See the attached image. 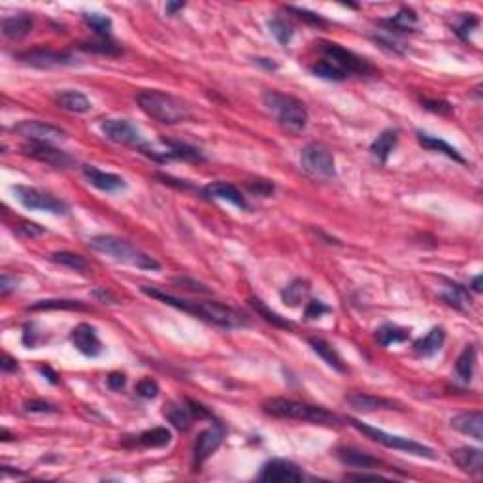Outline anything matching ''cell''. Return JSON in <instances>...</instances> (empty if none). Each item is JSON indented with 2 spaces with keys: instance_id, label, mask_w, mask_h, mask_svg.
Here are the masks:
<instances>
[{
  "instance_id": "6da1fadb",
  "label": "cell",
  "mask_w": 483,
  "mask_h": 483,
  "mask_svg": "<svg viewBox=\"0 0 483 483\" xmlns=\"http://www.w3.org/2000/svg\"><path fill=\"white\" fill-rule=\"evenodd\" d=\"M142 293H146L147 297H151V299L161 300L169 306H174L177 310H182V312L195 315L202 321L217 325L221 329H238V327H246L247 325V319H244V315H240L236 310L225 306V304H219V302H191V300L179 299V297L159 291L155 287H147V285L142 287Z\"/></svg>"
},
{
  "instance_id": "7a4b0ae2",
  "label": "cell",
  "mask_w": 483,
  "mask_h": 483,
  "mask_svg": "<svg viewBox=\"0 0 483 483\" xmlns=\"http://www.w3.org/2000/svg\"><path fill=\"white\" fill-rule=\"evenodd\" d=\"M262 412L280 419H293V421H304L321 427H340L344 419L332 414L321 406H314L308 402L293 399H269L262 402Z\"/></svg>"
},
{
  "instance_id": "3957f363",
  "label": "cell",
  "mask_w": 483,
  "mask_h": 483,
  "mask_svg": "<svg viewBox=\"0 0 483 483\" xmlns=\"http://www.w3.org/2000/svg\"><path fill=\"white\" fill-rule=\"evenodd\" d=\"M140 110L151 117L155 121L164 125H177L187 121L191 117L189 108L170 92L157 91V89H147V91L138 92L136 97Z\"/></svg>"
},
{
  "instance_id": "277c9868",
  "label": "cell",
  "mask_w": 483,
  "mask_h": 483,
  "mask_svg": "<svg viewBox=\"0 0 483 483\" xmlns=\"http://www.w3.org/2000/svg\"><path fill=\"white\" fill-rule=\"evenodd\" d=\"M89 246L104 253L108 257H112L114 261L123 262V264H131L134 269L140 270H159L161 264L159 261H155L151 255L144 253L142 249L136 246H132L131 242H127L123 238L110 236V234H100V236H92L89 240Z\"/></svg>"
},
{
  "instance_id": "5b68a950",
  "label": "cell",
  "mask_w": 483,
  "mask_h": 483,
  "mask_svg": "<svg viewBox=\"0 0 483 483\" xmlns=\"http://www.w3.org/2000/svg\"><path fill=\"white\" fill-rule=\"evenodd\" d=\"M262 104L267 106L270 114H274L276 121L285 131L302 132L306 129L308 110L302 100L280 91H264Z\"/></svg>"
},
{
  "instance_id": "8992f818",
  "label": "cell",
  "mask_w": 483,
  "mask_h": 483,
  "mask_svg": "<svg viewBox=\"0 0 483 483\" xmlns=\"http://www.w3.org/2000/svg\"><path fill=\"white\" fill-rule=\"evenodd\" d=\"M349 425H353L355 429L360 430L362 434H367L370 440H374L377 444L385 445L389 449H399V451H404L408 455H415V457H425V459H436V453L432 447L425 444H419L415 440H410V438L404 436H397V434H389L382 429H376V427H370L367 423L359 421V419H353V417H347Z\"/></svg>"
},
{
  "instance_id": "52a82bcc",
  "label": "cell",
  "mask_w": 483,
  "mask_h": 483,
  "mask_svg": "<svg viewBox=\"0 0 483 483\" xmlns=\"http://www.w3.org/2000/svg\"><path fill=\"white\" fill-rule=\"evenodd\" d=\"M12 193L16 195L19 204H23L27 210H32V212H46V214L51 215L69 214V204L66 202H62L61 199H57V197L42 191V189H36V187L16 185V187H12Z\"/></svg>"
},
{
  "instance_id": "ba28073f",
  "label": "cell",
  "mask_w": 483,
  "mask_h": 483,
  "mask_svg": "<svg viewBox=\"0 0 483 483\" xmlns=\"http://www.w3.org/2000/svg\"><path fill=\"white\" fill-rule=\"evenodd\" d=\"M319 49L325 55V61H330L332 64H336L345 76H369V74L374 72V69L370 66V62L367 59L355 55L349 49H345V47L338 46L334 42H321Z\"/></svg>"
},
{
  "instance_id": "9c48e42d",
  "label": "cell",
  "mask_w": 483,
  "mask_h": 483,
  "mask_svg": "<svg viewBox=\"0 0 483 483\" xmlns=\"http://www.w3.org/2000/svg\"><path fill=\"white\" fill-rule=\"evenodd\" d=\"M300 164L308 174H312L314 177L330 179V177L336 176V162H334L330 149L323 146V144H317V142L308 144L300 151Z\"/></svg>"
},
{
  "instance_id": "30bf717a",
  "label": "cell",
  "mask_w": 483,
  "mask_h": 483,
  "mask_svg": "<svg viewBox=\"0 0 483 483\" xmlns=\"http://www.w3.org/2000/svg\"><path fill=\"white\" fill-rule=\"evenodd\" d=\"M164 415L177 430H189L193 421L197 419H214L212 412L204 408L200 402L195 400H184V402H172L164 410Z\"/></svg>"
},
{
  "instance_id": "8fae6325",
  "label": "cell",
  "mask_w": 483,
  "mask_h": 483,
  "mask_svg": "<svg viewBox=\"0 0 483 483\" xmlns=\"http://www.w3.org/2000/svg\"><path fill=\"white\" fill-rule=\"evenodd\" d=\"M16 59L23 64L34 66V69H59V66H72L76 64L74 55L66 51H55L49 47H34L16 55Z\"/></svg>"
},
{
  "instance_id": "7c38bea8",
  "label": "cell",
  "mask_w": 483,
  "mask_h": 483,
  "mask_svg": "<svg viewBox=\"0 0 483 483\" xmlns=\"http://www.w3.org/2000/svg\"><path fill=\"white\" fill-rule=\"evenodd\" d=\"M100 131L114 144L131 146L136 147V149H140V147L146 144L138 129L131 121H127V119H104L100 123Z\"/></svg>"
},
{
  "instance_id": "4fadbf2b",
  "label": "cell",
  "mask_w": 483,
  "mask_h": 483,
  "mask_svg": "<svg viewBox=\"0 0 483 483\" xmlns=\"http://www.w3.org/2000/svg\"><path fill=\"white\" fill-rule=\"evenodd\" d=\"M14 132L21 134L31 142H40V144H53V142L66 140V132L62 131L61 127H55V125L38 121V119H29V121L14 125Z\"/></svg>"
},
{
  "instance_id": "5bb4252c",
  "label": "cell",
  "mask_w": 483,
  "mask_h": 483,
  "mask_svg": "<svg viewBox=\"0 0 483 483\" xmlns=\"http://www.w3.org/2000/svg\"><path fill=\"white\" fill-rule=\"evenodd\" d=\"M223 440H225V427L219 421H215L212 427L202 430L195 440V445H193V465L195 467L204 465V460L212 453L217 451V447L223 444Z\"/></svg>"
},
{
  "instance_id": "9a60e30c",
  "label": "cell",
  "mask_w": 483,
  "mask_h": 483,
  "mask_svg": "<svg viewBox=\"0 0 483 483\" xmlns=\"http://www.w3.org/2000/svg\"><path fill=\"white\" fill-rule=\"evenodd\" d=\"M21 151L27 157H31L34 161L44 162L55 169H70L74 164V157H70L66 151L57 149L51 144H40V142H31V144H25L21 147Z\"/></svg>"
},
{
  "instance_id": "2e32d148",
  "label": "cell",
  "mask_w": 483,
  "mask_h": 483,
  "mask_svg": "<svg viewBox=\"0 0 483 483\" xmlns=\"http://www.w3.org/2000/svg\"><path fill=\"white\" fill-rule=\"evenodd\" d=\"M261 482L272 483H287V482H302L304 474L300 470L299 465H295L293 460L287 459H272L262 467L259 474Z\"/></svg>"
},
{
  "instance_id": "e0dca14e",
  "label": "cell",
  "mask_w": 483,
  "mask_h": 483,
  "mask_svg": "<svg viewBox=\"0 0 483 483\" xmlns=\"http://www.w3.org/2000/svg\"><path fill=\"white\" fill-rule=\"evenodd\" d=\"M70 340H72V344H74L77 351L85 355V357H99L102 353V342H100L99 332L87 323L74 327V330L70 332Z\"/></svg>"
},
{
  "instance_id": "ac0fdd59",
  "label": "cell",
  "mask_w": 483,
  "mask_h": 483,
  "mask_svg": "<svg viewBox=\"0 0 483 483\" xmlns=\"http://www.w3.org/2000/svg\"><path fill=\"white\" fill-rule=\"evenodd\" d=\"M84 176L85 179H87L92 187H97L99 191L115 193L127 187V182H125L121 176L112 174V172H104V170L91 166V164H85L84 166Z\"/></svg>"
},
{
  "instance_id": "d6986e66",
  "label": "cell",
  "mask_w": 483,
  "mask_h": 483,
  "mask_svg": "<svg viewBox=\"0 0 483 483\" xmlns=\"http://www.w3.org/2000/svg\"><path fill=\"white\" fill-rule=\"evenodd\" d=\"M202 195L208 197V199L225 200V202H229V204L240 208V210H249V204L244 199V195L238 191L234 185L227 184V182H212V184H208L202 189Z\"/></svg>"
},
{
  "instance_id": "ffe728a7",
  "label": "cell",
  "mask_w": 483,
  "mask_h": 483,
  "mask_svg": "<svg viewBox=\"0 0 483 483\" xmlns=\"http://www.w3.org/2000/svg\"><path fill=\"white\" fill-rule=\"evenodd\" d=\"M345 402L357 410V412H374V410H397V402H393L384 397L369 395V393H349L345 397Z\"/></svg>"
},
{
  "instance_id": "44dd1931",
  "label": "cell",
  "mask_w": 483,
  "mask_h": 483,
  "mask_svg": "<svg viewBox=\"0 0 483 483\" xmlns=\"http://www.w3.org/2000/svg\"><path fill=\"white\" fill-rule=\"evenodd\" d=\"M451 459L467 474H483V451L478 447H459V449L451 451Z\"/></svg>"
},
{
  "instance_id": "7402d4cb",
  "label": "cell",
  "mask_w": 483,
  "mask_h": 483,
  "mask_svg": "<svg viewBox=\"0 0 483 483\" xmlns=\"http://www.w3.org/2000/svg\"><path fill=\"white\" fill-rule=\"evenodd\" d=\"M451 427L455 430H459L467 436L474 438L475 442H482L483 440V415L482 412H465L451 417Z\"/></svg>"
},
{
  "instance_id": "603a6c76",
  "label": "cell",
  "mask_w": 483,
  "mask_h": 483,
  "mask_svg": "<svg viewBox=\"0 0 483 483\" xmlns=\"http://www.w3.org/2000/svg\"><path fill=\"white\" fill-rule=\"evenodd\" d=\"M336 457L345 467L362 468V470H369V468L380 465V460L376 457H372L370 453L359 451V449H353V447H340L336 451Z\"/></svg>"
},
{
  "instance_id": "cb8c5ba5",
  "label": "cell",
  "mask_w": 483,
  "mask_h": 483,
  "mask_svg": "<svg viewBox=\"0 0 483 483\" xmlns=\"http://www.w3.org/2000/svg\"><path fill=\"white\" fill-rule=\"evenodd\" d=\"M445 342V330L442 327H434L430 329L423 338H419L414 344L415 353L419 357H432L434 353H438L442 349V345Z\"/></svg>"
},
{
  "instance_id": "d4e9b609",
  "label": "cell",
  "mask_w": 483,
  "mask_h": 483,
  "mask_svg": "<svg viewBox=\"0 0 483 483\" xmlns=\"http://www.w3.org/2000/svg\"><path fill=\"white\" fill-rule=\"evenodd\" d=\"M57 104L62 110L70 112V114H87V112H91L92 108L91 100L79 91H62L57 97Z\"/></svg>"
},
{
  "instance_id": "484cf974",
  "label": "cell",
  "mask_w": 483,
  "mask_h": 483,
  "mask_svg": "<svg viewBox=\"0 0 483 483\" xmlns=\"http://www.w3.org/2000/svg\"><path fill=\"white\" fill-rule=\"evenodd\" d=\"M417 142H419L425 149H429V151L444 153L445 157H449V159L460 162V164H465V162H467L465 161V157H462L455 147L449 146V144L444 142V140L436 138V136H430V134H425V132H417Z\"/></svg>"
},
{
  "instance_id": "4316f807",
  "label": "cell",
  "mask_w": 483,
  "mask_h": 483,
  "mask_svg": "<svg viewBox=\"0 0 483 483\" xmlns=\"http://www.w3.org/2000/svg\"><path fill=\"white\" fill-rule=\"evenodd\" d=\"M32 17L31 16H16L4 17L2 19V34L10 40L25 38L32 31Z\"/></svg>"
},
{
  "instance_id": "83f0119b",
  "label": "cell",
  "mask_w": 483,
  "mask_h": 483,
  "mask_svg": "<svg viewBox=\"0 0 483 483\" xmlns=\"http://www.w3.org/2000/svg\"><path fill=\"white\" fill-rule=\"evenodd\" d=\"M308 342L312 345V349L329 364L330 369H334L336 372H345L344 360H342V357L338 355L336 349H334L329 342H325L323 338H310Z\"/></svg>"
},
{
  "instance_id": "f1b7e54d",
  "label": "cell",
  "mask_w": 483,
  "mask_h": 483,
  "mask_svg": "<svg viewBox=\"0 0 483 483\" xmlns=\"http://www.w3.org/2000/svg\"><path fill=\"white\" fill-rule=\"evenodd\" d=\"M397 142H399V132L389 129V131L382 132V134L372 142L370 151H372V155H374L380 162H387L389 155L393 153V149L397 147Z\"/></svg>"
},
{
  "instance_id": "f546056e",
  "label": "cell",
  "mask_w": 483,
  "mask_h": 483,
  "mask_svg": "<svg viewBox=\"0 0 483 483\" xmlns=\"http://www.w3.org/2000/svg\"><path fill=\"white\" fill-rule=\"evenodd\" d=\"M415 23H417V16H415L412 10L402 8L397 16L384 19L382 25L385 27V31L389 32H412L414 31Z\"/></svg>"
},
{
  "instance_id": "4dcf8cb0",
  "label": "cell",
  "mask_w": 483,
  "mask_h": 483,
  "mask_svg": "<svg viewBox=\"0 0 483 483\" xmlns=\"http://www.w3.org/2000/svg\"><path fill=\"white\" fill-rule=\"evenodd\" d=\"M475 357H478V349L475 345H467L465 351L460 353L459 359H457V364H455V370H457V376L468 384L472 376H474V369H475Z\"/></svg>"
},
{
  "instance_id": "1f68e13d",
  "label": "cell",
  "mask_w": 483,
  "mask_h": 483,
  "mask_svg": "<svg viewBox=\"0 0 483 483\" xmlns=\"http://www.w3.org/2000/svg\"><path fill=\"white\" fill-rule=\"evenodd\" d=\"M310 295V284L306 280H295L282 291V300L287 306H299L302 300L308 299Z\"/></svg>"
},
{
  "instance_id": "d6a6232c",
  "label": "cell",
  "mask_w": 483,
  "mask_h": 483,
  "mask_svg": "<svg viewBox=\"0 0 483 483\" xmlns=\"http://www.w3.org/2000/svg\"><path fill=\"white\" fill-rule=\"evenodd\" d=\"M172 432L166 427H155L138 434V444L144 447H164L170 444Z\"/></svg>"
},
{
  "instance_id": "836d02e7",
  "label": "cell",
  "mask_w": 483,
  "mask_h": 483,
  "mask_svg": "<svg viewBox=\"0 0 483 483\" xmlns=\"http://www.w3.org/2000/svg\"><path fill=\"white\" fill-rule=\"evenodd\" d=\"M249 304H251V308H253L257 314L261 315L264 321H269L270 325H274V327H280V329H293V323L287 321L285 317H282L280 314H276L274 310H270L264 302H262L261 299H249Z\"/></svg>"
},
{
  "instance_id": "e575fe53",
  "label": "cell",
  "mask_w": 483,
  "mask_h": 483,
  "mask_svg": "<svg viewBox=\"0 0 483 483\" xmlns=\"http://www.w3.org/2000/svg\"><path fill=\"white\" fill-rule=\"evenodd\" d=\"M408 338H410V330L400 329L397 325H384L376 330V340L382 345L400 344V342H406Z\"/></svg>"
},
{
  "instance_id": "d590c367",
  "label": "cell",
  "mask_w": 483,
  "mask_h": 483,
  "mask_svg": "<svg viewBox=\"0 0 483 483\" xmlns=\"http://www.w3.org/2000/svg\"><path fill=\"white\" fill-rule=\"evenodd\" d=\"M442 299H444L447 304L459 308V310H465V308H468V304H470L468 291L459 284H447L444 295H442Z\"/></svg>"
},
{
  "instance_id": "8d00e7d4",
  "label": "cell",
  "mask_w": 483,
  "mask_h": 483,
  "mask_svg": "<svg viewBox=\"0 0 483 483\" xmlns=\"http://www.w3.org/2000/svg\"><path fill=\"white\" fill-rule=\"evenodd\" d=\"M310 70H312V74L315 77H321V79H327V82H342V79L347 77L342 70L338 69L336 64H332L330 61H325V59L312 64Z\"/></svg>"
},
{
  "instance_id": "74e56055",
  "label": "cell",
  "mask_w": 483,
  "mask_h": 483,
  "mask_svg": "<svg viewBox=\"0 0 483 483\" xmlns=\"http://www.w3.org/2000/svg\"><path fill=\"white\" fill-rule=\"evenodd\" d=\"M51 261L61 264V267H66V269L76 270V272H82V270H87L89 262L85 257L77 253H70V251H59V253L51 255Z\"/></svg>"
},
{
  "instance_id": "f35d334b",
  "label": "cell",
  "mask_w": 483,
  "mask_h": 483,
  "mask_svg": "<svg viewBox=\"0 0 483 483\" xmlns=\"http://www.w3.org/2000/svg\"><path fill=\"white\" fill-rule=\"evenodd\" d=\"M29 310H87L79 300H38L36 304L29 306Z\"/></svg>"
},
{
  "instance_id": "ab89813d",
  "label": "cell",
  "mask_w": 483,
  "mask_h": 483,
  "mask_svg": "<svg viewBox=\"0 0 483 483\" xmlns=\"http://www.w3.org/2000/svg\"><path fill=\"white\" fill-rule=\"evenodd\" d=\"M84 21L99 34L100 38H108L112 32V19L102 16V14H84Z\"/></svg>"
},
{
  "instance_id": "60d3db41",
  "label": "cell",
  "mask_w": 483,
  "mask_h": 483,
  "mask_svg": "<svg viewBox=\"0 0 483 483\" xmlns=\"http://www.w3.org/2000/svg\"><path fill=\"white\" fill-rule=\"evenodd\" d=\"M79 49H84V51H92V53H100V55H121L123 53V49L117 46V44H114V42H110L108 38H102L100 42H84L82 46H79Z\"/></svg>"
},
{
  "instance_id": "b9f144b4",
  "label": "cell",
  "mask_w": 483,
  "mask_h": 483,
  "mask_svg": "<svg viewBox=\"0 0 483 483\" xmlns=\"http://www.w3.org/2000/svg\"><path fill=\"white\" fill-rule=\"evenodd\" d=\"M269 27H270V32L276 36V40L280 42V44L287 46V44L291 42L293 29L289 27V25L285 23L284 19H270Z\"/></svg>"
},
{
  "instance_id": "7bdbcfd3",
  "label": "cell",
  "mask_w": 483,
  "mask_h": 483,
  "mask_svg": "<svg viewBox=\"0 0 483 483\" xmlns=\"http://www.w3.org/2000/svg\"><path fill=\"white\" fill-rule=\"evenodd\" d=\"M287 12H291V14H295V16L299 17V19H302V21H306V23L314 25V27H325L327 25V21L323 19L319 14H314V12H310V10H304V8H297V6H289L287 8Z\"/></svg>"
},
{
  "instance_id": "ee69618b",
  "label": "cell",
  "mask_w": 483,
  "mask_h": 483,
  "mask_svg": "<svg viewBox=\"0 0 483 483\" xmlns=\"http://www.w3.org/2000/svg\"><path fill=\"white\" fill-rule=\"evenodd\" d=\"M136 395L147 400L155 399V397L159 395V385H157V382H153L151 377L140 380L138 384H136Z\"/></svg>"
},
{
  "instance_id": "f6af8a7d",
  "label": "cell",
  "mask_w": 483,
  "mask_h": 483,
  "mask_svg": "<svg viewBox=\"0 0 483 483\" xmlns=\"http://www.w3.org/2000/svg\"><path fill=\"white\" fill-rule=\"evenodd\" d=\"M25 412H31V414H55L57 408L46 402V400H29V402H25Z\"/></svg>"
},
{
  "instance_id": "bcb514c9",
  "label": "cell",
  "mask_w": 483,
  "mask_h": 483,
  "mask_svg": "<svg viewBox=\"0 0 483 483\" xmlns=\"http://www.w3.org/2000/svg\"><path fill=\"white\" fill-rule=\"evenodd\" d=\"M174 284L176 285H182L184 289H187V291H193V293H199V295H210V289H208L206 285L200 284V282H197V280H189V277H174Z\"/></svg>"
},
{
  "instance_id": "7dc6e473",
  "label": "cell",
  "mask_w": 483,
  "mask_h": 483,
  "mask_svg": "<svg viewBox=\"0 0 483 483\" xmlns=\"http://www.w3.org/2000/svg\"><path fill=\"white\" fill-rule=\"evenodd\" d=\"M374 38V42L376 44H380L382 47H385V49H389V51H393V53H404L406 51V46L402 44V42H397V40H391L387 38V36H372Z\"/></svg>"
},
{
  "instance_id": "c3c4849f",
  "label": "cell",
  "mask_w": 483,
  "mask_h": 483,
  "mask_svg": "<svg viewBox=\"0 0 483 483\" xmlns=\"http://www.w3.org/2000/svg\"><path fill=\"white\" fill-rule=\"evenodd\" d=\"M327 312H330V308L325 306L321 300H312V302H308L304 315H306V319H317V317H321Z\"/></svg>"
},
{
  "instance_id": "681fc988",
  "label": "cell",
  "mask_w": 483,
  "mask_h": 483,
  "mask_svg": "<svg viewBox=\"0 0 483 483\" xmlns=\"http://www.w3.org/2000/svg\"><path fill=\"white\" fill-rule=\"evenodd\" d=\"M423 106L434 112V114H449L451 112V106L447 102H442V100H421Z\"/></svg>"
},
{
  "instance_id": "f907efd6",
  "label": "cell",
  "mask_w": 483,
  "mask_h": 483,
  "mask_svg": "<svg viewBox=\"0 0 483 483\" xmlns=\"http://www.w3.org/2000/svg\"><path fill=\"white\" fill-rule=\"evenodd\" d=\"M106 384L110 389L121 391V389H125V385H127V377H125V374H121V372H112V374L106 377Z\"/></svg>"
},
{
  "instance_id": "816d5d0a",
  "label": "cell",
  "mask_w": 483,
  "mask_h": 483,
  "mask_svg": "<svg viewBox=\"0 0 483 483\" xmlns=\"http://www.w3.org/2000/svg\"><path fill=\"white\" fill-rule=\"evenodd\" d=\"M475 25H478V19H475V17H472V16L465 17V19L460 21L459 27H457V34H459L462 40H468V32L472 31Z\"/></svg>"
},
{
  "instance_id": "f5cc1de1",
  "label": "cell",
  "mask_w": 483,
  "mask_h": 483,
  "mask_svg": "<svg viewBox=\"0 0 483 483\" xmlns=\"http://www.w3.org/2000/svg\"><path fill=\"white\" fill-rule=\"evenodd\" d=\"M19 232L23 234V236H27V238H36V236H42L46 230L42 229L40 225H34V223H23L21 227H19Z\"/></svg>"
},
{
  "instance_id": "db71d44e",
  "label": "cell",
  "mask_w": 483,
  "mask_h": 483,
  "mask_svg": "<svg viewBox=\"0 0 483 483\" xmlns=\"http://www.w3.org/2000/svg\"><path fill=\"white\" fill-rule=\"evenodd\" d=\"M249 189L253 193H259V195H270L274 193V184H269L264 179H255V182H249Z\"/></svg>"
},
{
  "instance_id": "11a10c76",
  "label": "cell",
  "mask_w": 483,
  "mask_h": 483,
  "mask_svg": "<svg viewBox=\"0 0 483 483\" xmlns=\"http://www.w3.org/2000/svg\"><path fill=\"white\" fill-rule=\"evenodd\" d=\"M14 289H16V277H10V274H2V280H0V291H2V295L6 297Z\"/></svg>"
},
{
  "instance_id": "9f6ffc18",
  "label": "cell",
  "mask_w": 483,
  "mask_h": 483,
  "mask_svg": "<svg viewBox=\"0 0 483 483\" xmlns=\"http://www.w3.org/2000/svg\"><path fill=\"white\" fill-rule=\"evenodd\" d=\"M345 480H385V475L382 474H347Z\"/></svg>"
},
{
  "instance_id": "6f0895ef",
  "label": "cell",
  "mask_w": 483,
  "mask_h": 483,
  "mask_svg": "<svg viewBox=\"0 0 483 483\" xmlns=\"http://www.w3.org/2000/svg\"><path fill=\"white\" fill-rule=\"evenodd\" d=\"M14 370H17V360L10 359L8 355L2 359V372H14Z\"/></svg>"
},
{
  "instance_id": "680465c9",
  "label": "cell",
  "mask_w": 483,
  "mask_h": 483,
  "mask_svg": "<svg viewBox=\"0 0 483 483\" xmlns=\"http://www.w3.org/2000/svg\"><path fill=\"white\" fill-rule=\"evenodd\" d=\"M40 372H42V374H44V376H46L47 380L51 382V384H59V380H57L59 376H57V374H55L53 370L49 369V367H42V369H40Z\"/></svg>"
},
{
  "instance_id": "91938a15",
  "label": "cell",
  "mask_w": 483,
  "mask_h": 483,
  "mask_svg": "<svg viewBox=\"0 0 483 483\" xmlns=\"http://www.w3.org/2000/svg\"><path fill=\"white\" fill-rule=\"evenodd\" d=\"M184 8H185L184 2H176V4H174V2H169V4H166V14H169V16H174L176 12H179V10H184Z\"/></svg>"
},
{
  "instance_id": "94428289",
  "label": "cell",
  "mask_w": 483,
  "mask_h": 483,
  "mask_svg": "<svg viewBox=\"0 0 483 483\" xmlns=\"http://www.w3.org/2000/svg\"><path fill=\"white\" fill-rule=\"evenodd\" d=\"M255 62L257 64H262V66H267L269 70H276L277 69V64L272 59H255Z\"/></svg>"
},
{
  "instance_id": "6125c7cd",
  "label": "cell",
  "mask_w": 483,
  "mask_h": 483,
  "mask_svg": "<svg viewBox=\"0 0 483 483\" xmlns=\"http://www.w3.org/2000/svg\"><path fill=\"white\" fill-rule=\"evenodd\" d=\"M472 287H474L475 293L482 291V276H475L474 277V284H472Z\"/></svg>"
}]
</instances>
